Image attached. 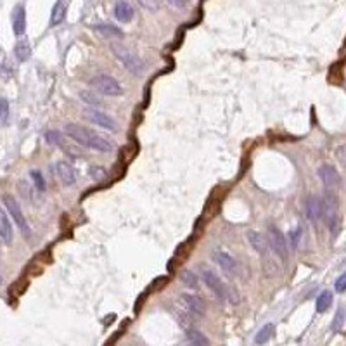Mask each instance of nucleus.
I'll return each instance as SVG.
<instances>
[{
    "instance_id": "1",
    "label": "nucleus",
    "mask_w": 346,
    "mask_h": 346,
    "mask_svg": "<svg viewBox=\"0 0 346 346\" xmlns=\"http://www.w3.org/2000/svg\"><path fill=\"white\" fill-rule=\"evenodd\" d=\"M111 50H113V54H115V58L120 61L132 75L140 77V75L144 73L145 64H144V61L137 56V52H134L123 44H111Z\"/></svg>"
},
{
    "instance_id": "2",
    "label": "nucleus",
    "mask_w": 346,
    "mask_h": 346,
    "mask_svg": "<svg viewBox=\"0 0 346 346\" xmlns=\"http://www.w3.org/2000/svg\"><path fill=\"white\" fill-rule=\"evenodd\" d=\"M322 218L325 220L327 229L331 230V234L336 235L339 230V205H338V197H336L334 192L325 191L324 199H322Z\"/></svg>"
},
{
    "instance_id": "3",
    "label": "nucleus",
    "mask_w": 346,
    "mask_h": 346,
    "mask_svg": "<svg viewBox=\"0 0 346 346\" xmlns=\"http://www.w3.org/2000/svg\"><path fill=\"white\" fill-rule=\"evenodd\" d=\"M90 87L107 97H118L123 94L120 82L113 77H109V75H97V77H94L90 80Z\"/></svg>"
},
{
    "instance_id": "4",
    "label": "nucleus",
    "mask_w": 346,
    "mask_h": 346,
    "mask_svg": "<svg viewBox=\"0 0 346 346\" xmlns=\"http://www.w3.org/2000/svg\"><path fill=\"white\" fill-rule=\"evenodd\" d=\"M267 241H268V248L272 249L282 262H286L289 254V248H287V239L286 235H284V232L276 225H268Z\"/></svg>"
},
{
    "instance_id": "5",
    "label": "nucleus",
    "mask_w": 346,
    "mask_h": 346,
    "mask_svg": "<svg viewBox=\"0 0 346 346\" xmlns=\"http://www.w3.org/2000/svg\"><path fill=\"white\" fill-rule=\"evenodd\" d=\"M201 277L208 287L213 291V295L216 296L218 301H225L227 300V286L224 284L220 277L216 276V272H213L210 267H203L201 268Z\"/></svg>"
},
{
    "instance_id": "6",
    "label": "nucleus",
    "mask_w": 346,
    "mask_h": 346,
    "mask_svg": "<svg viewBox=\"0 0 346 346\" xmlns=\"http://www.w3.org/2000/svg\"><path fill=\"white\" fill-rule=\"evenodd\" d=\"M83 116H85V120H88L90 123H92V125L101 126V129H104V130H109V132H116L118 130L116 121L113 120V118L109 116L107 113L99 111V109H96V107L85 109Z\"/></svg>"
},
{
    "instance_id": "7",
    "label": "nucleus",
    "mask_w": 346,
    "mask_h": 346,
    "mask_svg": "<svg viewBox=\"0 0 346 346\" xmlns=\"http://www.w3.org/2000/svg\"><path fill=\"white\" fill-rule=\"evenodd\" d=\"M4 206H6L9 215L12 216V220L16 222V225L20 227L23 234L30 235V227H28V224H26V218H25V215H23V210H21L20 203L16 201V197L9 196V194L7 196H4Z\"/></svg>"
},
{
    "instance_id": "8",
    "label": "nucleus",
    "mask_w": 346,
    "mask_h": 346,
    "mask_svg": "<svg viewBox=\"0 0 346 346\" xmlns=\"http://www.w3.org/2000/svg\"><path fill=\"white\" fill-rule=\"evenodd\" d=\"M64 134L68 135L73 142H77L78 145L90 148V144H92V137L96 132L83 129V126L77 125V123H68V125L64 126Z\"/></svg>"
},
{
    "instance_id": "9",
    "label": "nucleus",
    "mask_w": 346,
    "mask_h": 346,
    "mask_svg": "<svg viewBox=\"0 0 346 346\" xmlns=\"http://www.w3.org/2000/svg\"><path fill=\"white\" fill-rule=\"evenodd\" d=\"M178 306H182L184 310L189 312L192 317H201L205 315L206 312V303L203 298H199L196 295H182L178 298Z\"/></svg>"
},
{
    "instance_id": "10",
    "label": "nucleus",
    "mask_w": 346,
    "mask_h": 346,
    "mask_svg": "<svg viewBox=\"0 0 346 346\" xmlns=\"http://www.w3.org/2000/svg\"><path fill=\"white\" fill-rule=\"evenodd\" d=\"M319 177L325 186V191L336 192L341 186V175L333 165H322L319 168Z\"/></svg>"
},
{
    "instance_id": "11",
    "label": "nucleus",
    "mask_w": 346,
    "mask_h": 346,
    "mask_svg": "<svg viewBox=\"0 0 346 346\" xmlns=\"http://www.w3.org/2000/svg\"><path fill=\"white\" fill-rule=\"evenodd\" d=\"M213 260H215V262L218 263V267L224 270V272L229 277H235V276H238L239 265H238V262H235V258L232 257V254L225 253V251H216V253L213 254Z\"/></svg>"
},
{
    "instance_id": "12",
    "label": "nucleus",
    "mask_w": 346,
    "mask_h": 346,
    "mask_svg": "<svg viewBox=\"0 0 346 346\" xmlns=\"http://www.w3.org/2000/svg\"><path fill=\"white\" fill-rule=\"evenodd\" d=\"M305 211L308 220L312 224H317L322 218V199L319 196H308L305 201Z\"/></svg>"
},
{
    "instance_id": "13",
    "label": "nucleus",
    "mask_w": 346,
    "mask_h": 346,
    "mask_svg": "<svg viewBox=\"0 0 346 346\" xmlns=\"http://www.w3.org/2000/svg\"><path fill=\"white\" fill-rule=\"evenodd\" d=\"M248 241H249V244L253 246V249L260 253V257L268 258L270 248H268V241L263 234H260V232H257V230H249L248 232Z\"/></svg>"
},
{
    "instance_id": "14",
    "label": "nucleus",
    "mask_w": 346,
    "mask_h": 346,
    "mask_svg": "<svg viewBox=\"0 0 346 346\" xmlns=\"http://www.w3.org/2000/svg\"><path fill=\"white\" fill-rule=\"evenodd\" d=\"M56 173H58L59 180L63 182V186L69 187L77 182V172H75V168L71 167L69 163H66V161H59V163L56 165Z\"/></svg>"
},
{
    "instance_id": "15",
    "label": "nucleus",
    "mask_w": 346,
    "mask_h": 346,
    "mask_svg": "<svg viewBox=\"0 0 346 346\" xmlns=\"http://www.w3.org/2000/svg\"><path fill=\"white\" fill-rule=\"evenodd\" d=\"M12 30L17 37L25 35L26 31V11L23 6H16L12 11Z\"/></svg>"
},
{
    "instance_id": "16",
    "label": "nucleus",
    "mask_w": 346,
    "mask_h": 346,
    "mask_svg": "<svg viewBox=\"0 0 346 346\" xmlns=\"http://www.w3.org/2000/svg\"><path fill=\"white\" fill-rule=\"evenodd\" d=\"M0 238L4 239V243L11 244L14 239V230L11 225V220H9L7 213L0 208Z\"/></svg>"
},
{
    "instance_id": "17",
    "label": "nucleus",
    "mask_w": 346,
    "mask_h": 346,
    "mask_svg": "<svg viewBox=\"0 0 346 346\" xmlns=\"http://www.w3.org/2000/svg\"><path fill=\"white\" fill-rule=\"evenodd\" d=\"M115 16L120 23H130L132 17H134V7L125 0H120L115 7Z\"/></svg>"
},
{
    "instance_id": "18",
    "label": "nucleus",
    "mask_w": 346,
    "mask_h": 346,
    "mask_svg": "<svg viewBox=\"0 0 346 346\" xmlns=\"http://www.w3.org/2000/svg\"><path fill=\"white\" fill-rule=\"evenodd\" d=\"M64 16H66V6L63 0H58V2L54 4V7H52V12H50V26H58L61 23L64 21Z\"/></svg>"
},
{
    "instance_id": "19",
    "label": "nucleus",
    "mask_w": 346,
    "mask_h": 346,
    "mask_svg": "<svg viewBox=\"0 0 346 346\" xmlns=\"http://www.w3.org/2000/svg\"><path fill=\"white\" fill-rule=\"evenodd\" d=\"M14 54H16V58L20 61H28L31 56V47L28 44L26 40H20L14 47Z\"/></svg>"
},
{
    "instance_id": "20",
    "label": "nucleus",
    "mask_w": 346,
    "mask_h": 346,
    "mask_svg": "<svg viewBox=\"0 0 346 346\" xmlns=\"http://www.w3.org/2000/svg\"><path fill=\"white\" fill-rule=\"evenodd\" d=\"M331 305H333V293L331 291H324L320 293L319 298H317V312L319 314H324V312H327V308H329Z\"/></svg>"
},
{
    "instance_id": "21",
    "label": "nucleus",
    "mask_w": 346,
    "mask_h": 346,
    "mask_svg": "<svg viewBox=\"0 0 346 346\" xmlns=\"http://www.w3.org/2000/svg\"><path fill=\"white\" fill-rule=\"evenodd\" d=\"M80 99L87 104V106H90V107H99L102 104V99L97 96V94H94L92 90H82L80 92Z\"/></svg>"
},
{
    "instance_id": "22",
    "label": "nucleus",
    "mask_w": 346,
    "mask_h": 346,
    "mask_svg": "<svg viewBox=\"0 0 346 346\" xmlns=\"http://www.w3.org/2000/svg\"><path fill=\"white\" fill-rule=\"evenodd\" d=\"M274 333H276V325H274V324L263 325L262 329L258 331L257 338H254V343H257V344H265L274 336Z\"/></svg>"
},
{
    "instance_id": "23",
    "label": "nucleus",
    "mask_w": 346,
    "mask_h": 346,
    "mask_svg": "<svg viewBox=\"0 0 346 346\" xmlns=\"http://www.w3.org/2000/svg\"><path fill=\"white\" fill-rule=\"evenodd\" d=\"M187 338H189V341H191V344H194V346H211L210 339H208L203 333L196 331V329H189L187 331Z\"/></svg>"
},
{
    "instance_id": "24",
    "label": "nucleus",
    "mask_w": 346,
    "mask_h": 346,
    "mask_svg": "<svg viewBox=\"0 0 346 346\" xmlns=\"http://www.w3.org/2000/svg\"><path fill=\"white\" fill-rule=\"evenodd\" d=\"M94 30H96L97 33H101V35L104 37H115V39H121L123 33L118 30V28L111 26V25H97L94 26Z\"/></svg>"
},
{
    "instance_id": "25",
    "label": "nucleus",
    "mask_w": 346,
    "mask_h": 346,
    "mask_svg": "<svg viewBox=\"0 0 346 346\" xmlns=\"http://www.w3.org/2000/svg\"><path fill=\"white\" fill-rule=\"evenodd\" d=\"M180 281H182L184 286H187L191 289L197 287V277H196V274H194L192 270H184V272L180 274Z\"/></svg>"
},
{
    "instance_id": "26",
    "label": "nucleus",
    "mask_w": 346,
    "mask_h": 346,
    "mask_svg": "<svg viewBox=\"0 0 346 346\" xmlns=\"http://www.w3.org/2000/svg\"><path fill=\"white\" fill-rule=\"evenodd\" d=\"M30 177L33 178V182H35V187L39 189V191H45V180L42 177V173L39 170H31Z\"/></svg>"
},
{
    "instance_id": "27",
    "label": "nucleus",
    "mask_w": 346,
    "mask_h": 346,
    "mask_svg": "<svg viewBox=\"0 0 346 346\" xmlns=\"http://www.w3.org/2000/svg\"><path fill=\"white\" fill-rule=\"evenodd\" d=\"M344 317H346V312H344V308L341 306L338 310V314H336V317H334V320H333V331L341 329V325H343V322H344Z\"/></svg>"
},
{
    "instance_id": "28",
    "label": "nucleus",
    "mask_w": 346,
    "mask_h": 346,
    "mask_svg": "<svg viewBox=\"0 0 346 346\" xmlns=\"http://www.w3.org/2000/svg\"><path fill=\"white\" fill-rule=\"evenodd\" d=\"M300 239H301V229H300V227H298V229L291 230L287 243H291V248H293V249H296V248H298V244H300Z\"/></svg>"
},
{
    "instance_id": "29",
    "label": "nucleus",
    "mask_w": 346,
    "mask_h": 346,
    "mask_svg": "<svg viewBox=\"0 0 346 346\" xmlns=\"http://www.w3.org/2000/svg\"><path fill=\"white\" fill-rule=\"evenodd\" d=\"M139 4L144 9H148V11H151V12H156L159 9V4H158V0H139Z\"/></svg>"
},
{
    "instance_id": "30",
    "label": "nucleus",
    "mask_w": 346,
    "mask_h": 346,
    "mask_svg": "<svg viewBox=\"0 0 346 346\" xmlns=\"http://www.w3.org/2000/svg\"><path fill=\"white\" fill-rule=\"evenodd\" d=\"M7 115H9V104H7V101L2 99V101H0V125L7 120Z\"/></svg>"
},
{
    "instance_id": "31",
    "label": "nucleus",
    "mask_w": 346,
    "mask_h": 346,
    "mask_svg": "<svg viewBox=\"0 0 346 346\" xmlns=\"http://www.w3.org/2000/svg\"><path fill=\"white\" fill-rule=\"evenodd\" d=\"M336 291L338 293H344L346 291V274H343V276H341L338 281H336Z\"/></svg>"
},
{
    "instance_id": "32",
    "label": "nucleus",
    "mask_w": 346,
    "mask_h": 346,
    "mask_svg": "<svg viewBox=\"0 0 346 346\" xmlns=\"http://www.w3.org/2000/svg\"><path fill=\"white\" fill-rule=\"evenodd\" d=\"M90 175H92L96 180H101L104 175H106V170H104V168H92V170H90Z\"/></svg>"
},
{
    "instance_id": "33",
    "label": "nucleus",
    "mask_w": 346,
    "mask_h": 346,
    "mask_svg": "<svg viewBox=\"0 0 346 346\" xmlns=\"http://www.w3.org/2000/svg\"><path fill=\"white\" fill-rule=\"evenodd\" d=\"M167 2L170 4V6H173L177 9H184V7H186V4H187V0H167Z\"/></svg>"
},
{
    "instance_id": "34",
    "label": "nucleus",
    "mask_w": 346,
    "mask_h": 346,
    "mask_svg": "<svg viewBox=\"0 0 346 346\" xmlns=\"http://www.w3.org/2000/svg\"><path fill=\"white\" fill-rule=\"evenodd\" d=\"M338 158L343 165H346V145H341L338 149Z\"/></svg>"
},
{
    "instance_id": "35",
    "label": "nucleus",
    "mask_w": 346,
    "mask_h": 346,
    "mask_svg": "<svg viewBox=\"0 0 346 346\" xmlns=\"http://www.w3.org/2000/svg\"><path fill=\"white\" fill-rule=\"evenodd\" d=\"M0 284H2V274H0Z\"/></svg>"
},
{
    "instance_id": "36",
    "label": "nucleus",
    "mask_w": 346,
    "mask_h": 346,
    "mask_svg": "<svg viewBox=\"0 0 346 346\" xmlns=\"http://www.w3.org/2000/svg\"><path fill=\"white\" fill-rule=\"evenodd\" d=\"M189 346H194V344H189Z\"/></svg>"
}]
</instances>
